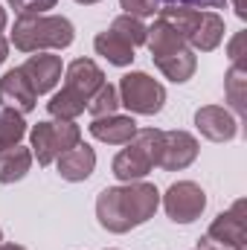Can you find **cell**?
I'll use <instances>...</instances> for the list:
<instances>
[{
    "instance_id": "cell-1",
    "label": "cell",
    "mask_w": 247,
    "mask_h": 250,
    "mask_svg": "<svg viewBox=\"0 0 247 250\" xmlns=\"http://www.w3.org/2000/svg\"><path fill=\"white\" fill-rule=\"evenodd\" d=\"M157 207H160V192L154 184L131 181L125 187H108L99 192L96 218L102 230L123 236L134 227H143L148 218H154Z\"/></svg>"
},
{
    "instance_id": "cell-2",
    "label": "cell",
    "mask_w": 247,
    "mask_h": 250,
    "mask_svg": "<svg viewBox=\"0 0 247 250\" xmlns=\"http://www.w3.org/2000/svg\"><path fill=\"white\" fill-rule=\"evenodd\" d=\"M76 38V26L64 15H21L12 26V44L21 53L67 50Z\"/></svg>"
},
{
    "instance_id": "cell-3",
    "label": "cell",
    "mask_w": 247,
    "mask_h": 250,
    "mask_svg": "<svg viewBox=\"0 0 247 250\" xmlns=\"http://www.w3.org/2000/svg\"><path fill=\"white\" fill-rule=\"evenodd\" d=\"M157 12L166 23L175 26V32L189 44V50L212 53L224 41V18L218 12H201L186 6H163Z\"/></svg>"
},
{
    "instance_id": "cell-4",
    "label": "cell",
    "mask_w": 247,
    "mask_h": 250,
    "mask_svg": "<svg viewBox=\"0 0 247 250\" xmlns=\"http://www.w3.org/2000/svg\"><path fill=\"white\" fill-rule=\"evenodd\" d=\"M160 148H163V131L160 128H137V134L125 143V148L111 163L114 178L123 184L143 181L160 163Z\"/></svg>"
},
{
    "instance_id": "cell-5",
    "label": "cell",
    "mask_w": 247,
    "mask_h": 250,
    "mask_svg": "<svg viewBox=\"0 0 247 250\" xmlns=\"http://www.w3.org/2000/svg\"><path fill=\"white\" fill-rule=\"evenodd\" d=\"M29 143H32L29 148H32V157L38 160V166H50L64 151H70L73 146L82 143V128L76 123H64V120H47V123L32 125Z\"/></svg>"
},
{
    "instance_id": "cell-6",
    "label": "cell",
    "mask_w": 247,
    "mask_h": 250,
    "mask_svg": "<svg viewBox=\"0 0 247 250\" xmlns=\"http://www.w3.org/2000/svg\"><path fill=\"white\" fill-rule=\"evenodd\" d=\"M117 93H120V105L140 117H154L166 105V87L143 70L125 73L117 84Z\"/></svg>"
},
{
    "instance_id": "cell-7",
    "label": "cell",
    "mask_w": 247,
    "mask_h": 250,
    "mask_svg": "<svg viewBox=\"0 0 247 250\" xmlns=\"http://www.w3.org/2000/svg\"><path fill=\"white\" fill-rule=\"evenodd\" d=\"M163 209H166L169 221H175V224H192L206 209V192L198 187L195 181H178V184H172V187L166 189Z\"/></svg>"
},
{
    "instance_id": "cell-8",
    "label": "cell",
    "mask_w": 247,
    "mask_h": 250,
    "mask_svg": "<svg viewBox=\"0 0 247 250\" xmlns=\"http://www.w3.org/2000/svg\"><path fill=\"white\" fill-rule=\"evenodd\" d=\"M201 146L189 131H163V148H160V169L166 172H184L195 163Z\"/></svg>"
},
{
    "instance_id": "cell-9",
    "label": "cell",
    "mask_w": 247,
    "mask_h": 250,
    "mask_svg": "<svg viewBox=\"0 0 247 250\" xmlns=\"http://www.w3.org/2000/svg\"><path fill=\"white\" fill-rule=\"evenodd\" d=\"M195 128L209 143H230L239 134V120L221 105H201L195 111Z\"/></svg>"
},
{
    "instance_id": "cell-10",
    "label": "cell",
    "mask_w": 247,
    "mask_h": 250,
    "mask_svg": "<svg viewBox=\"0 0 247 250\" xmlns=\"http://www.w3.org/2000/svg\"><path fill=\"white\" fill-rule=\"evenodd\" d=\"M0 105L9 108V111H18V114H29V111H35V105H38V93L32 90L29 79L21 73V67L3 73V79H0Z\"/></svg>"
},
{
    "instance_id": "cell-11",
    "label": "cell",
    "mask_w": 247,
    "mask_h": 250,
    "mask_svg": "<svg viewBox=\"0 0 247 250\" xmlns=\"http://www.w3.org/2000/svg\"><path fill=\"white\" fill-rule=\"evenodd\" d=\"M215 242H224V245H233V248L245 250L247 245V221H245V201H236L227 212L215 215L209 230L204 233Z\"/></svg>"
},
{
    "instance_id": "cell-12",
    "label": "cell",
    "mask_w": 247,
    "mask_h": 250,
    "mask_svg": "<svg viewBox=\"0 0 247 250\" xmlns=\"http://www.w3.org/2000/svg\"><path fill=\"white\" fill-rule=\"evenodd\" d=\"M21 73L29 79V84H32V90L38 96L50 93L62 82V59L50 56V53H35V56H29L26 62L21 64Z\"/></svg>"
},
{
    "instance_id": "cell-13",
    "label": "cell",
    "mask_w": 247,
    "mask_h": 250,
    "mask_svg": "<svg viewBox=\"0 0 247 250\" xmlns=\"http://www.w3.org/2000/svg\"><path fill=\"white\" fill-rule=\"evenodd\" d=\"M102 84H105V73H102V67L93 59H76V62L67 64V70H64V87L76 90L87 102H90V96Z\"/></svg>"
},
{
    "instance_id": "cell-14",
    "label": "cell",
    "mask_w": 247,
    "mask_h": 250,
    "mask_svg": "<svg viewBox=\"0 0 247 250\" xmlns=\"http://www.w3.org/2000/svg\"><path fill=\"white\" fill-rule=\"evenodd\" d=\"M56 163H59V175H62L64 181L82 184V181H87V178L93 175V169H96V151H93L90 146L79 143V146H73L70 151H64Z\"/></svg>"
},
{
    "instance_id": "cell-15",
    "label": "cell",
    "mask_w": 247,
    "mask_h": 250,
    "mask_svg": "<svg viewBox=\"0 0 247 250\" xmlns=\"http://www.w3.org/2000/svg\"><path fill=\"white\" fill-rule=\"evenodd\" d=\"M87 128H90V134H93L99 143H108V146H125V143L137 134L134 117H120V114L96 117Z\"/></svg>"
},
{
    "instance_id": "cell-16",
    "label": "cell",
    "mask_w": 247,
    "mask_h": 250,
    "mask_svg": "<svg viewBox=\"0 0 247 250\" xmlns=\"http://www.w3.org/2000/svg\"><path fill=\"white\" fill-rule=\"evenodd\" d=\"M157 64V70L169 79V82H175V84H184L189 82L192 76H195V70H198V59H195V50H178V53H169V56H160V59H154Z\"/></svg>"
},
{
    "instance_id": "cell-17",
    "label": "cell",
    "mask_w": 247,
    "mask_h": 250,
    "mask_svg": "<svg viewBox=\"0 0 247 250\" xmlns=\"http://www.w3.org/2000/svg\"><path fill=\"white\" fill-rule=\"evenodd\" d=\"M93 50H96V56H102L105 62L114 64V67H128L134 62V47L125 44L123 38L117 32H111V29H105V32H99L93 38Z\"/></svg>"
},
{
    "instance_id": "cell-18",
    "label": "cell",
    "mask_w": 247,
    "mask_h": 250,
    "mask_svg": "<svg viewBox=\"0 0 247 250\" xmlns=\"http://www.w3.org/2000/svg\"><path fill=\"white\" fill-rule=\"evenodd\" d=\"M32 148H23V146H15V148H6L0 151V184H15V181H23L26 172L32 169Z\"/></svg>"
},
{
    "instance_id": "cell-19",
    "label": "cell",
    "mask_w": 247,
    "mask_h": 250,
    "mask_svg": "<svg viewBox=\"0 0 247 250\" xmlns=\"http://www.w3.org/2000/svg\"><path fill=\"white\" fill-rule=\"evenodd\" d=\"M87 108V99H82L76 90L62 87L59 93H53V99L47 102V111L53 120H64V123H76V117H82Z\"/></svg>"
},
{
    "instance_id": "cell-20",
    "label": "cell",
    "mask_w": 247,
    "mask_h": 250,
    "mask_svg": "<svg viewBox=\"0 0 247 250\" xmlns=\"http://www.w3.org/2000/svg\"><path fill=\"white\" fill-rule=\"evenodd\" d=\"M224 93H227V102L233 105V111L239 117H245V102H247V64L245 62H236L227 70Z\"/></svg>"
},
{
    "instance_id": "cell-21",
    "label": "cell",
    "mask_w": 247,
    "mask_h": 250,
    "mask_svg": "<svg viewBox=\"0 0 247 250\" xmlns=\"http://www.w3.org/2000/svg\"><path fill=\"white\" fill-rule=\"evenodd\" d=\"M23 134H26L23 114H18V111H9V108H0V151L21 146Z\"/></svg>"
},
{
    "instance_id": "cell-22",
    "label": "cell",
    "mask_w": 247,
    "mask_h": 250,
    "mask_svg": "<svg viewBox=\"0 0 247 250\" xmlns=\"http://www.w3.org/2000/svg\"><path fill=\"white\" fill-rule=\"evenodd\" d=\"M117 108H120V93H117V84H111V82H105L87 102V111H90L93 120L96 117H111V114H117Z\"/></svg>"
},
{
    "instance_id": "cell-23",
    "label": "cell",
    "mask_w": 247,
    "mask_h": 250,
    "mask_svg": "<svg viewBox=\"0 0 247 250\" xmlns=\"http://www.w3.org/2000/svg\"><path fill=\"white\" fill-rule=\"evenodd\" d=\"M111 32H117L125 44H131L134 50H137L140 44H145V23H143L140 18H131V15H120V18H114Z\"/></svg>"
},
{
    "instance_id": "cell-24",
    "label": "cell",
    "mask_w": 247,
    "mask_h": 250,
    "mask_svg": "<svg viewBox=\"0 0 247 250\" xmlns=\"http://www.w3.org/2000/svg\"><path fill=\"white\" fill-rule=\"evenodd\" d=\"M59 0H9V6L21 15H47L50 9H56Z\"/></svg>"
},
{
    "instance_id": "cell-25",
    "label": "cell",
    "mask_w": 247,
    "mask_h": 250,
    "mask_svg": "<svg viewBox=\"0 0 247 250\" xmlns=\"http://www.w3.org/2000/svg\"><path fill=\"white\" fill-rule=\"evenodd\" d=\"M120 6L125 9V15H131V18H154V12L160 9L157 6V0H120Z\"/></svg>"
},
{
    "instance_id": "cell-26",
    "label": "cell",
    "mask_w": 247,
    "mask_h": 250,
    "mask_svg": "<svg viewBox=\"0 0 247 250\" xmlns=\"http://www.w3.org/2000/svg\"><path fill=\"white\" fill-rule=\"evenodd\" d=\"M157 6H186V9H221L224 0H157Z\"/></svg>"
},
{
    "instance_id": "cell-27",
    "label": "cell",
    "mask_w": 247,
    "mask_h": 250,
    "mask_svg": "<svg viewBox=\"0 0 247 250\" xmlns=\"http://www.w3.org/2000/svg\"><path fill=\"white\" fill-rule=\"evenodd\" d=\"M198 250H242V248H233V245L215 242V239H209V236H201V239H198Z\"/></svg>"
},
{
    "instance_id": "cell-28",
    "label": "cell",
    "mask_w": 247,
    "mask_h": 250,
    "mask_svg": "<svg viewBox=\"0 0 247 250\" xmlns=\"http://www.w3.org/2000/svg\"><path fill=\"white\" fill-rule=\"evenodd\" d=\"M242 44H245V32H239V35H236V41L230 44V59H233V64H236V62H245V53H242Z\"/></svg>"
},
{
    "instance_id": "cell-29",
    "label": "cell",
    "mask_w": 247,
    "mask_h": 250,
    "mask_svg": "<svg viewBox=\"0 0 247 250\" xmlns=\"http://www.w3.org/2000/svg\"><path fill=\"white\" fill-rule=\"evenodd\" d=\"M6 59H9V41L0 35V64L6 62Z\"/></svg>"
},
{
    "instance_id": "cell-30",
    "label": "cell",
    "mask_w": 247,
    "mask_h": 250,
    "mask_svg": "<svg viewBox=\"0 0 247 250\" xmlns=\"http://www.w3.org/2000/svg\"><path fill=\"white\" fill-rule=\"evenodd\" d=\"M233 6H236V15H239V18H242V21H245V18H247V9H245V0H233Z\"/></svg>"
},
{
    "instance_id": "cell-31",
    "label": "cell",
    "mask_w": 247,
    "mask_h": 250,
    "mask_svg": "<svg viewBox=\"0 0 247 250\" xmlns=\"http://www.w3.org/2000/svg\"><path fill=\"white\" fill-rule=\"evenodd\" d=\"M6 21H9V18H6V9L0 6V35H3V29H6Z\"/></svg>"
},
{
    "instance_id": "cell-32",
    "label": "cell",
    "mask_w": 247,
    "mask_h": 250,
    "mask_svg": "<svg viewBox=\"0 0 247 250\" xmlns=\"http://www.w3.org/2000/svg\"><path fill=\"white\" fill-rule=\"evenodd\" d=\"M0 250H26L23 245H0Z\"/></svg>"
},
{
    "instance_id": "cell-33",
    "label": "cell",
    "mask_w": 247,
    "mask_h": 250,
    "mask_svg": "<svg viewBox=\"0 0 247 250\" xmlns=\"http://www.w3.org/2000/svg\"><path fill=\"white\" fill-rule=\"evenodd\" d=\"M76 3H82V6H93V3H99V0H76Z\"/></svg>"
},
{
    "instance_id": "cell-34",
    "label": "cell",
    "mask_w": 247,
    "mask_h": 250,
    "mask_svg": "<svg viewBox=\"0 0 247 250\" xmlns=\"http://www.w3.org/2000/svg\"><path fill=\"white\" fill-rule=\"evenodd\" d=\"M0 245H3V230H0Z\"/></svg>"
},
{
    "instance_id": "cell-35",
    "label": "cell",
    "mask_w": 247,
    "mask_h": 250,
    "mask_svg": "<svg viewBox=\"0 0 247 250\" xmlns=\"http://www.w3.org/2000/svg\"><path fill=\"white\" fill-rule=\"evenodd\" d=\"M111 250H114V248H111Z\"/></svg>"
}]
</instances>
